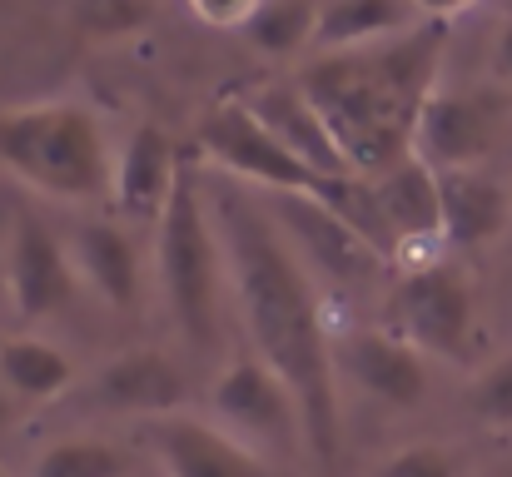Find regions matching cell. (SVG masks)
Segmentation results:
<instances>
[{"label":"cell","instance_id":"cell-28","mask_svg":"<svg viewBox=\"0 0 512 477\" xmlns=\"http://www.w3.org/2000/svg\"><path fill=\"white\" fill-rule=\"evenodd\" d=\"M0 477H5V468H0Z\"/></svg>","mask_w":512,"mask_h":477},{"label":"cell","instance_id":"cell-12","mask_svg":"<svg viewBox=\"0 0 512 477\" xmlns=\"http://www.w3.org/2000/svg\"><path fill=\"white\" fill-rule=\"evenodd\" d=\"M249 110L274 130V140H284V145L304 159L309 169H319V174H329V179H358V174L348 169L343 150L334 145V135H329L324 115H319V110H314V100L299 90V80L264 85L259 95H249Z\"/></svg>","mask_w":512,"mask_h":477},{"label":"cell","instance_id":"cell-24","mask_svg":"<svg viewBox=\"0 0 512 477\" xmlns=\"http://www.w3.org/2000/svg\"><path fill=\"white\" fill-rule=\"evenodd\" d=\"M373 477H458V463H453V453H443L433 443H418V448L393 453Z\"/></svg>","mask_w":512,"mask_h":477},{"label":"cell","instance_id":"cell-6","mask_svg":"<svg viewBox=\"0 0 512 477\" xmlns=\"http://www.w3.org/2000/svg\"><path fill=\"white\" fill-rule=\"evenodd\" d=\"M264 209H269V219L294 239L299 259H304L309 269L329 274L339 289H363V284H373V279L383 274V264H388L348 219H339V214H334L329 204H319V199L274 194Z\"/></svg>","mask_w":512,"mask_h":477},{"label":"cell","instance_id":"cell-27","mask_svg":"<svg viewBox=\"0 0 512 477\" xmlns=\"http://www.w3.org/2000/svg\"><path fill=\"white\" fill-rule=\"evenodd\" d=\"M423 15H433V20H448V15H458V10H468V5H478V0H413Z\"/></svg>","mask_w":512,"mask_h":477},{"label":"cell","instance_id":"cell-9","mask_svg":"<svg viewBox=\"0 0 512 477\" xmlns=\"http://www.w3.org/2000/svg\"><path fill=\"white\" fill-rule=\"evenodd\" d=\"M498 145V120L483 95H458V90H433L418 130H413V155L423 164L443 169H478Z\"/></svg>","mask_w":512,"mask_h":477},{"label":"cell","instance_id":"cell-8","mask_svg":"<svg viewBox=\"0 0 512 477\" xmlns=\"http://www.w3.org/2000/svg\"><path fill=\"white\" fill-rule=\"evenodd\" d=\"M145 448L155 453L165 477H274V468L254 448H244L224 428H214L204 418H189V413L150 418L145 423Z\"/></svg>","mask_w":512,"mask_h":477},{"label":"cell","instance_id":"cell-17","mask_svg":"<svg viewBox=\"0 0 512 477\" xmlns=\"http://www.w3.org/2000/svg\"><path fill=\"white\" fill-rule=\"evenodd\" d=\"M75 269L90 279V289L110 309H135L140 304V254L135 239L120 224H90L75 234Z\"/></svg>","mask_w":512,"mask_h":477},{"label":"cell","instance_id":"cell-14","mask_svg":"<svg viewBox=\"0 0 512 477\" xmlns=\"http://www.w3.org/2000/svg\"><path fill=\"white\" fill-rule=\"evenodd\" d=\"M95 398L100 408L110 413H130V418H170L184 403V378L165 353L155 348H135V353H120L100 383H95Z\"/></svg>","mask_w":512,"mask_h":477},{"label":"cell","instance_id":"cell-22","mask_svg":"<svg viewBox=\"0 0 512 477\" xmlns=\"http://www.w3.org/2000/svg\"><path fill=\"white\" fill-rule=\"evenodd\" d=\"M60 5H65V15H70L85 35H100V40L130 35V30L145 20V5H140V0H60Z\"/></svg>","mask_w":512,"mask_h":477},{"label":"cell","instance_id":"cell-10","mask_svg":"<svg viewBox=\"0 0 512 477\" xmlns=\"http://www.w3.org/2000/svg\"><path fill=\"white\" fill-rule=\"evenodd\" d=\"M214 408L239 433H254V438H284L299 423V403L289 383L264 358H234L214 383Z\"/></svg>","mask_w":512,"mask_h":477},{"label":"cell","instance_id":"cell-16","mask_svg":"<svg viewBox=\"0 0 512 477\" xmlns=\"http://www.w3.org/2000/svg\"><path fill=\"white\" fill-rule=\"evenodd\" d=\"M443 239L478 249L498 239L512 219V194L483 169H443Z\"/></svg>","mask_w":512,"mask_h":477},{"label":"cell","instance_id":"cell-18","mask_svg":"<svg viewBox=\"0 0 512 477\" xmlns=\"http://www.w3.org/2000/svg\"><path fill=\"white\" fill-rule=\"evenodd\" d=\"M408 5L413 0H329L319 10V35L314 45L324 55H348V50H363L383 35H398L408 30Z\"/></svg>","mask_w":512,"mask_h":477},{"label":"cell","instance_id":"cell-25","mask_svg":"<svg viewBox=\"0 0 512 477\" xmlns=\"http://www.w3.org/2000/svg\"><path fill=\"white\" fill-rule=\"evenodd\" d=\"M194 5V15L204 20V25H219V30H244L254 15H259V5L264 0H189Z\"/></svg>","mask_w":512,"mask_h":477},{"label":"cell","instance_id":"cell-20","mask_svg":"<svg viewBox=\"0 0 512 477\" xmlns=\"http://www.w3.org/2000/svg\"><path fill=\"white\" fill-rule=\"evenodd\" d=\"M319 0H264L259 15L244 25L249 45L264 55H294L304 45H314L319 35Z\"/></svg>","mask_w":512,"mask_h":477},{"label":"cell","instance_id":"cell-19","mask_svg":"<svg viewBox=\"0 0 512 477\" xmlns=\"http://www.w3.org/2000/svg\"><path fill=\"white\" fill-rule=\"evenodd\" d=\"M0 378L20 398H60L75 383V363L45 338H5L0 343Z\"/></svg>","mask_w":512,"mask_h":477},{"label":"cell","instance_id":"cell-4","mask_svg":"<svg viewBox=\"0 0 512 477\" xmlns=\"http://www.w3.org/2000/svg\"><path fill=\"white\" fill-rule=\"evenodd\" d=\"M155 264H160V284L170 299L179 328L189 333L194 348H204L214 338V314H219V234L204 214L199 199V174L194 155H179L174 169L170 204L160 214V239H155Z\"/></svg>","mask_w":512,"mask_h":477},{"label":"cell","instance_id":"cell-21","mask_svg":"<svg viewBox=\"0 0 512 477\" xmlns=\"http://www.w3.org/2000/svg\"><path fill=\"white\" fill-rule=\"evenodd\" d=\"M35 477H130V463L110 443L70 438V443H55L35 458Z\"/></svg>","mask_w":512,"mask_h":477},{"label":"cell","instance_id":"cell-5","mask_svg":"<svg viewBox=\"0 0 512 477\" xmlns=\"http://www.w3.org/2000/svg\"><path fill=\"white\" fill-rule=\"evenodd\" d=\"M388 333L418 353L463 358L473 338V289L453 264H418L388 289Z\"/></svg>","mask_w":512,"mask_h":477},{"label":"cell","instance_id":"cell-2","mask_svg":"<svg viewBox=\"0 0 512 477\" xmlns=\"http://www.w3.org/2000/svg\"><path fill=\"white\" fill-rule=\"evenodd\" d=\"M438 55L443 25H428L393 45L324 55L299 70V90L324 115L334 145L358 179H378L383 169L413 155V130L433 95Z\"/></svg>","mask_w":512,"mask_h":477},{"label":"cell","instance_id":"cell-23","mask_svg":"<svg viewBox=\"0 0 512 477\" xmlns=\"http://www.w3.org/2000/svg\"><path fill=\"white\" fill-rule=\"evenodd\" d=\"M468 403H473V413H478L483 423H493V428H512V353L508 358H498V363L473 383Z\"/></svg>","mask_w":512,"mask_h":477},{"label":"cell","instance_id":"cell-11","mask_svg":"<svg viewBox=\"0 0 512 477\" xmlns=\"http://www.w3.org/2000/svg\"><path fill=\"white\" fill-rule=\"evenodd\" d=\"M339 368L368 388L373 398L393 403V408H413L428 393V373H423V353L413 343H403L398 333H353L339 343Z\"/></svg>","mask_w":512,"mask_h":477},{"label":"cell","instance_id":"cell-1","mask_svg":"<svg viewBox=\"0 0 512 477\" xmlns=\"http://www.w3.org/2000/svg\"><path fill=\"white\" fill-rule=\"evenodd\" d=\"M219 239L254 358H264L289 383L304 443L319 468H339V353H329L324 304L309 264L294 244H284V229L269 219V209L249 204L244 194H219Z\"/></svg>","mask_w":512,"mask_h":477},{"label":"cell","instance_id":"cell-26","mask_svg":"<svg viewBox=\"0 0 512 477\" xmlns=\"http://www.w3.org/2000/svg\"><path fill=\"white\" fill-rule=\"evenodd\" d=\"M493 65H498V75L512 85V20L498 30V50H493Z\"/></svg>","mask_w":512,"mask_h":477},{"label":"cell","instance_id":"cell-15","mask_svg":"<svg viewBox=\"0 0 512 477\" xmlns=\"http://www.w3.org/2000/svg\"><path fill=\"white\" fill-rule=\"evenodd\" d=\"M179 155H184V150L174 145L160 125H140V130L130 135V145L120 150V159H115V184H110V189H115L120 214H130V219H155V224H160V214H165V204H170Z\"/></svg>","mask_w":512,"mask_h":477},{"label":"cell","instance_id":"cell-7","mask_svg":"<svg viewBox=\"0 0 512 477\" xmlns=\"http://www.w3.org/2000/svg\"><path fill=\"white\" fill-rule=\"evenodd\" d=\"M75 259L65 254V244L30 214L15 219L10 229V254H5V289H10V309L25 323L60 314L75 299Z\"/></svg>","mask_w":512,"mask_h":477},{"label":"cell","instance_id":"cell-13","mask_svg":"<svg viewBox=\"0 0 512 477\" xmlns=\"http://www.w3.org/2000/svg\"><path fill=\"white\" fill-rule=\"evenodd\" d=\"M368 184H373V199H378V209H383L398 249L403 244H433V239H443V179H438L433 164L408 155V159H398L393 169H383L378 179H368Z\"/></svg>","mask_w":512,"mask_h":477},{"label":"cell","instance_id":"cell-3","mask_svg":"<svg viewBox=\"0 0 512 477\" xmlns=\"http://www.w3.org/2000/svg\"><path fill=\"white\" fill-rule=\"evenodd\" d=\"M0 164L55 199H95L115 184V159L95 110L70 100L0 115Z\"/></svg>","mask_w":512,"mask_h":477}]
</instances>
